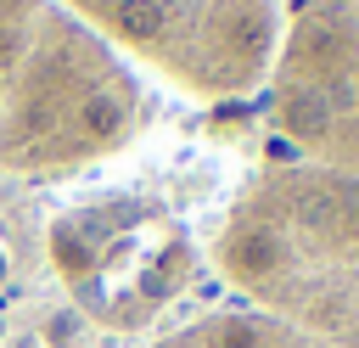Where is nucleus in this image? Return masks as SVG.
<instances>
[{
	"label": "nucleus",
	"instance_id": "4",
	"mask_svg": "<svg viewBox=\"0 0 359 348\" xmlns=\"http://www.w3.org/2000/svg\"><path fill=\"white\" fill-rule=\"evenodd\" d=\"M264 84L297 163L359 174V0H297Z\"/></svg>",
	"mask_w": 359,
	"mask_h": 348
},
{
	"label": "nucleus",
	"instance_id": "1",
	"mask_svg": "<svg viewBox=\"0 0 359 348\" xmlns=\"http://www.w3.org/2000/svg\"><path fill=\"white\" fill-rule=\"evenodd\" d=\"M219 275L320 348H359V174L264 168L219 225Z\"/></svg>",
	"mask_w": 359,
	"mask_h": 348
},
{
	"label": "nucleus",
	"instance_id": "5",
	"mask_svg": "<svg viewBox=\"0 0 359 348\" xmlns=\"http://www.w3.org/2000/svg\"><path fill=\"white\" fill-rule=\"evenodd\" d=\"M151 348H320V342L303 337L297 326L264 314V309L236 303V309H213V314H202V320L174 326V331L157 337Z\"/></svg>",
	"mask_w": 359,
	"mask_h": 348
},
{
	"label": "nucleus",
	"instance_id": "3",
	"mask_svg": "<svg viewBox=\"0 0 359 348\" xmlns=\"http://www.w3.org/2000/svg\"><path fill=\"white\" fill-rule=\"evenodd\" d=\"M118 56H140L191 95H241L269 79L280 22L269 0H62Z\"/></svg>",
	"mask_w": 359,
	"mask_h": 348
},
{
	"label": "nucleus",
	"instance_id": "2",
	"mask_svg": "<svg viewBox=\"0 0 359 348\" xmlns=\"http://www.w3.org/2000/svg\"><path fill=\"white\" fill-rule=\"evenodd\" d=\"M146 118L129 62L62 0H0V174H62Z\"/></svg>",
	"mask_w": 359,
	"mask_h": 348
}]
</instances>
